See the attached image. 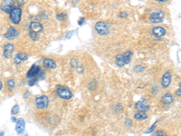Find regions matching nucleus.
I'll use <instances>...</instances> for the list:
<instances>
[{"label": "nucleus", "mask_w": 181, "mask_h": 136, "mask_svg": "<svg viewBox=\"0 0 181 136\" xmlns=\"http://www.w3.org/2000/svg\"><path fill=\"white\" fill-rule=\"evenodd\" d=\"M14 50H15V47H14L13 44H11V43L7 44L5 47H4V52H3L4 56H5L6 58L11 57V55H13Z\"/></svg>", "instance_id": "obj_13"}, {"label": "nucleus", "mask_w": 181, "mask_h": 136, "mask_svg": "<svg viewBox=\"0 0 181 136\" xmlns=\"http://www.w3.org/2000/svg\"><path fill=\"white\" fill-rule=\"evenodd\" d=\"M2 87H3V84H2V82L0 81V91L2 90Z\"/></svg>", "instance_id": "obj_34"}, {"label": "nucleus", "mask_w": 181, "mask_h": 136, "mask_svg": "<svg viewBox=\"0 0 181 136\" xmlns=\"http://www.w3.org/2000/svg\"><path fill=\"white\" fill-rule=\"evenodd\" d=\"M84 22H85V18H84V17H81V18L78 20V24H79V26H82Z\"/></svg>", "instance_id": "obj_30"}, {"label": "nucleus", "mask_w": 181, "mask_h": 136, "mask_svg": "<svg viewBox=\"0 0 181 136\" xmlns=\"http://www.w3.org/2000/svg\"><path fill=\"white\" fill-rule=\"evenodd\" d=\"M149 20L152 24H158L164 20V12L160 9H155L149 14Z\"/></svg>", "instance_id": "obj_2"}, {"label": "nucleus", "mask_w": 181, "mask_h": 136, "mask_svg": "<svg viewBox=\"0 0 181 136\" xmlns=\"http://www.w3.org/2000/svg\"><path fill=\"white\" fill-rule=\"evenodd\" d=\"M125 125L127 127H131L132 126V121L130 119H126L125 120Z\"/></svg>", "instance_id": "obj_27"}, {"label": "nucleus", "mask_w": 181, "mask_h": 136, "mask_svg": "<svg viewBox=\"0 0 181 136\" xmlns=\"http://www.w3.org/2000/svg\"><path fill=\"white\" fill-rule=\"evenodd\" d=\"M148 118V115L145 112H138L134 115V119L137 121H144Z\"/></svg>", "instance_id": "obj_18"}, {"label": "nucleus", "mask_w": 181, "mask_h": 136, "mask_svg": "<svg viewBox=\"0 0 181 136\" xmlns=\"http://www.w3.org/2000/svg\"><path fill=\"white\" fill-rule=\"evenodd\" d=\"M151 33L154 37L161 38L166 35V29L162 27H155L151 29Z\"/></svg>", "instance_id": "obj_9"}, {"label": "nucleus", "mask_w": 181, "mask_h": 136, "mask_svg": "<svg viewBox=\"0 0 181 136\" xmlns=\"http://www.w3.org/2000/svg\"><path fill=\"white\" fill-rule=\"evenodd\" d=\"M152 136H168V134L161 130H157V131H154Z\"/></svg>", "instance_id": "obj_19"}, {"label": "nucleus", "mask_w": 181, "mask_h": 136, "mask_svg": "<svg viewBox=\"0 0 181 136\" xmlns=\"http://www.w3.org/2000/svg\"><path fill=\"white\" fill-rule=\"evenodd\" d=\"M43 65L45 68H49V69H55V68H56L55 62L53 59H51V58H45L43 61Z\"/></svg>", "instance_id": "obj_17"}, {"label": "nucleus", "mask_w": 181, "mask_h": 136, "mask_svg": "<svg viewBox=\"0 0 181 136\" xmlns=\"http://www.w3.org/2000/svg\"><path fill=\"white\" fill-rule=\"evenodd\" d=\"M19 109H20L19 105H18V104H15V105L12 107V109H11V113H12L13 115H17V113L19 112Z\"/></svg>", "instance_id": "obj_20"}, {"label": "nucleus", "mask_w": 181, "mask_h": 136, "mask_svg": "<svg viewBox=\"0 0 181 136\" xmlns=\"http://www.w3.org/2000/svg\"><path fill=\"white\" fill-rule=\"evenodd\" d=\"M18 34H19V33H18L17 29L15 28V27H11L8 28L7 32L4 35V37L7 38V39L11 40V39H15V38H16V37L18 36Z\"/></svg>", "instance_id": "obj_12"}, {"label": "nucleus", "mask_w": 181, "mask_h": 136, "mask_svg": "<svg viewBox=\"0 0 181 136\" xmlns=\"http://www.w3.org/2000/svg\"><path fill=\"white\" fill-rule=\"evenodd\" d=\"M15 81L13 79H10V80H8L7 82V87L9 89H13L15 87Z\"/></svg>", "instance_id": "obj_23"}, {"label": "nucleus", "mask_w": 181, "mask_h": 136, "mask_svg": "<svg viewBox=\"0 0 181 136\" xmlns=\"http://www.w3.org/2000/svg\"><path fill=\"white\" fill-rule=\"evenodd\" d=\"M26 129V122L23 118H19L16 121V124H15V131L17 133H22L23 132L25 131Z\"/></svg>", "instance_id": "obj_14"}, {"label": "nucleus", "mask_w": 181, "mask_h": 136, "mask_svg": "<svg viewBox=\"0 0 181 136\" xmlns=\"http://www.w3.org/2000/svg\"><path fill=\"white\" fill-rule=\"evenodd\" d=\"M56 94L60 98L64 99V100H69L73 97V93L68 88H66L64 86H61V85H58L56 87Z\"/></svg>", "instance_id": "obj_4"}, {"label": "nucleus", "mask_w": 181, "mask_h": 136, "mask_svg": "<svg viewBox=\"0 0 181 136\" xmlns=\"http://www.w3.org/2000/svg\"><path fill=\"white\" fill-rule=\"evenodd\" d=\"M173 101H174V97L171 93H166L161 98V102L165 105H170L173 103Z\"/></svg>", "instance_id": "obj_16"}, {"label": "nucleus", "mask_w": 181, "mask_h": 136, "mask_svg": "<svg viewBox=\"0 0 181 136\" xmlns=\"http://www.w3.org/2000/svg\"><path fill=\"white\" fill-rule=\"evenodd\" d=\"M28 59V55L25 53H18L15 55V59H14V62L15 64H21L22 62H25Z\"/></svg>", "instance_id": "obj_15"}, {"label": "nucleus", "mask_w": 181, "mask_h": 136, "mask_svg": "<svg viewBox=\"0 0 181 136\" xmlns=\"http://www.w3.org/2000/svg\"><path fill=\"white\" fill-rule=\"evenodd\" d=\"M29 37H30L31 39H33V40L36 41V40H38V34H36V33H35V32L30 31V32H29Z\"/></svg>", "instance_id": "obj_22"}, {"label": "nucleus", "mask_w": 181, "mask_h": 136, "mask_svg": "<svg viewBox=\"0 0 181 136\" xmlns=\"http://www.w3.org/2000/svg\"><path fill=\"white\" fill-rule=\"evenodd\" d=\"M156 126H157V123H155L149 129H148V131L146 132V133H150V132H154L155 129H156Z\"/></svg>", "instance_id": "obj_26"}, {"label": "nucleus", "mask_w": 181, "mask_h": 136, "mask_svg": "<svg viewBox=\"0 0 181 136\" xmlns=\"http://www.w3.org/2000/svg\"><path fill=\"white\" fill-rule=\"evenodd\" d=\"M171 79H172V75H171V73L169 71L166 72L162 78H161V85L163 88H168L169 85H170V83H171Z\"/></svg>", "instance_id": "obj_10"}, {"label": "nucleus", "mask_w": 181, "mask_h": 136, "mask_svg": "<svg viewBox=\"0 0 181 136\" xmlns=\"http://www.w3.org/2000/svg\"><path fill=\"white\" fill-rule=\"evenodd\" d=\"M29 29H30V31L38 34V33H42L43 31V27L39 22H32L29 26Z\"/></svg>", "instance_id": "obj_11"}, {"label": "nucleus", "mask_w": 181, "mask_h": 136, "mask_svg": "<svg viewBox=\"0 0 181 136\" xmlns=\"http://www.w3.org/2000/svg\"><path fill=\"white\" fill-rule=\"evenodd\" d=\"M135 108L139 110V112H147L149 110L150 108V105H149V103L147 99L145 98H141V100H139L137 103H135Z\"/></svg>", "instance_id": "obj_7"}, {"label": "nucleus", "mask_w": 181, "mask_h": 136, "mask_svg": "<svg viewBox=\"0 0 181 136\" xmlns=\"http://www.w3.org/2000/svg\"><path fill=\"white\" fill-rule=\"evenodd\" d=\"M11 120H12V122H15V123H16V121H17V120H16L15 117H12V118H11Z\"/></svg>", "instance_id": "obj_33"}, {"label": "nucleus", "mask_w": 181, "mask_h": 136, "mask_svg": "<svg viewBox=\"0 0 181 136\" xmlns=\"http://www.w3.org/2000/svg\"><path fill=\"white\" fill-rule=\"evenodd\" d=\"M17 3H18V5H25L26 1H24V0H18Z\"/></svg>", "instance_id": "obj_32"}, {"label": "nucleus", "mask_w": 181, "mask_h": 136, "mask_svg": "<svg viewBox=\"0 0 181 136\" xmlns=\"http://www.w3.org/2000/svg\"><path fill=\"white\" fill-rule=\"evenodd\" d=\"M74 34V31H71L70 33H68L67 35H66V36H65V38L66 39H68V38H71V36H72V35Z\"/></svg>", "instance_id": "obj_31"}, {"label": "nucleus", "mask_w": 181, "mask_h": 136, "mask_svg": "<svg viewBox=\"0 0 181 136\" xmlns=\"http://www.w3.org/2000/svg\"><path fill=\"white\" fill-rule=\"evenodd\" d=\"M71 65L73 67H78V61L75 59V58H73L71 60Z\"/></svg>", "instance_id": "obj_25"}, {"label": "nucleus", "mask_w": 181, "mask_h": 136, "mask_svg": "<svg viewBox=\"0 0 181 136\" xmlns=\"http://www.w3.org/2000/svg\"><path fill=\"white\" fill-rule=\"evenodd\" d=\"M131 56H132V52H131V51H126V52L123 53V54L117 55H116V58H115L116 64H117L119 67L124 66L125 64H129V63L130 62Z\"/></svg>", "instance_id": "obj_1"}, {"label": "nucleus", "mask_w": 181, "mask_h": 136, "mask_svg": "<svg viewBox=\"0 0 181 136\" xmlns=\"http://www.w3.org/2000/svg\"><path fill=\"white\" fill-rule=\"evenodd\" d=\"M95 30L101 35H106L110 33V26L106 22L100 21L95 24Z\"/></svg>", "instance_id": "obj_5"}, {"label": "nucleus", "mask_w": 181, "mask_h": 136, "mask_svg": "<svg viewBox=\"0 0 181 136\" xmlns=\"http://www.w3.org/2000/svg\"><path fill=\"white\" fill-rule=\"evenodd\" d=\"M9 14L11 23H13L14 25H18L22 18V9L19 7H14Z\"/></svg>", "instance_id": "obj_3"}, {"label": "nucleus", "mask_w": 181, "mask_h": 136, "mask_svg": "<svg viewBox=\"0 0 181 136\" xmlns=\"http://www.w3.org/2000/svg\"><path fill=\"white\" fill-rule=\"evenodd\" d=\"M128 16H129L128 12H125V11H123V12H121V13H120V17H122V18H124V17H127Z\"/></svg>", "instance_id": "obj_29"}, {"label": "nucleus", "mask_w": 181, "mask_h": 136, "mask_svg": "<svg viewBox=\"0 0 181 136\" xmlns=\"http://www.w3.org/2000/svg\"><path fill=\"white\" fill-rule=\"evenodd\" d=\"M157 2H166L167 0H157Z\"/></svg>", "instance_id": "obj_35"}, {"label": "nucleus", "mask_w": 181, "mask_h": 136, "mask_svg": "<svg viewBox=\"0 0 181 136\" xmlns=\"http://www.w3.org/2000/svg\"><path fill=\"white\" fill-rule=\"evenodd\" d=\"M0 136H4V132H0Z\"/></svg>", "instance_id": "obj_36"}, {"label": "nucleus", "mask_w": 181, "mask_h": 136, "mask_svg": "<svg viewBox=\"0 0 181 136\" xmlns=\"http://www.w3.org/2000/svg\"><path fill=\"white\" fill-rule=\"evenodd\" d=\"M49 104V99L46 95H41L35 98V105L37 109L43 110L46 109Z\"/></svg>", "instance_id": "obj_6"}, {"label": "nucleus", "mask_w": 181, "mask_h": 136, "mask_svg": "<svg viewBox=\"0 0 181 136\" xmlns=\"http://www.w3.org/2000/svg\"><path fill=\"white\" fill-rule=\"evenodd\" d=\"M14 5H15V2L12 1V0H5V1H3L1 5H0V8L5 13H10L14 7Z\"/></svg>", "instance_id": "obj_8"}, {"label": "nucleus", "mask_w": 181, "mask_h": 136, "mask_svg": "<svg viewBox=\"0 0 181 136\" xmlns=\"http://www.w3.org/2000/svg\"><path fill=\"white\" fill-rule=\"evenodd\" d=\"M176 95H177V96H178V97L181 96V84H179L178 88H177V92H176Z\"/></svg>", "instance_id": "obj_28"}, {"label": "nucleus", "mask_w": 181, "mask_h": 136, "mask_svg": "<svg viewBox=\"0 0 181 136\" xmlns=\"http://www.w3.org/2000/svg\"><path fill=\"white\" fill-rule=\"evenodd\" d=\"M56 18H57L58 20L63 21V20H64V19L67 18V15H66L65 13H59V14L56 16Z\"/></svg>", "instance_id": "obj_21"}, {"label": "nucleus", "mask_w": 181, "mask_h": 136, "mask_svg": "<svg viewBox=\"0 0 181 136\" xmlns=\"http://www.w3.org/2000/svg\"><path fill=\"white\" fill-rule=\"evenodd\" d=\"M143 70H144V67H142L141 65H136V66L134 67V71H136L137 73L141 72V71H143Z\"/></svg>", "instance_id": "obj_24"}]
</instances>
